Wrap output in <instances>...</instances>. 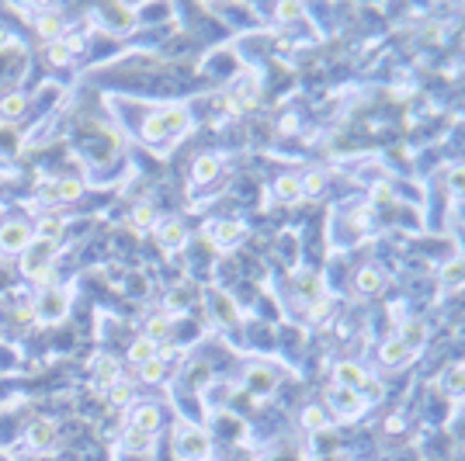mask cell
I'll return each mask as SVG.
<instances>
[{
	"label": "cell",
	"instance_id": "6da1fadb",
	"mask_svg": "<svg viewBox=\"0 0 465 461\" xmlns=\"http://www.w3.org/2000/svg\"><path fill=\"white\" fill-rule=\"evenodd\" d=\"M177 454L184 461H201L205 454H209V437H205L201 430H194V427L177 430Z\"/></svg>",
	"mask_w": 465,
	"mask_h": 461
},
{
	"label": "cell",
	"instance_id": "7a4b0ae2",
	"mask_svg": "<svg viewBox=\"0 0 465 461\" xmlns=\"http://www.w3.org/2000/svg\"><path fill=\"white\" fill-rule=\"evenodd\" d=\"M32 229L25 226V222H8L4 229H0V250H11V253H18V250H28L32 246Z\"/></svg>",
	"mask_w": 465,
	"mask_h": 461
},
{
	"label": "cell",
	"instance_id": "3957f363",
	"mask_svg": "<svg viewBox=\"0 0 465 461\" xmlns=\"http://www.w3.org/2000/svg\"><path fill=\"white\" fill-rule=\"evenodd\" d=\"M45 323H56V319H63V313H66V295L63 291H56V288H49V291H42V298H38V309H35Z\"/></svg>",
	"mask_w": 465,
	"mask_h": 461
},
{
	"label": "cell",
	"instance_id": "277c9868",
	"mask_svg": "<svg viewBox=\"0 0 465 461\" xmlns=\"http://www.w3.org/2000/svg\"><path fill=\"white\" fill-rule=\"evenodd\" d=\"M118 382V361L115 357H97L94 361V385L97 388H112Z\"/></svg>",
	"mask_w": 465,
	"mask_h": 461
},
{
	"label": "cell",
	"instance_id": "5b68a950",
	"mask_svg": "<svg viewBox=\"0 0 465 461\" xmlns=\"http://www.w3.org/2000/svg\"><path fill=\"white\" fill-rule=\"evenodd\" d=\"M56 440V423H49V420H38L28 427V444L32 447H49Z\"/></svg>",
	"mask_w": 465,
	"mask_h": 461
},
{
	"label": "cell",
	"instance_id": "8992f818",
	"mask_svg": "<svg viewBox=\"0 0 465 461\" xmlns=\"http://www.w3.org/2000/svg\"><path fill=\"white\" fill-rule=\"evenodd\" d=\"M132 427H136V430L153 434V430L160 427V409H157V406H139V409H136V417H132Z\"/></svg>",
	"mask_w": 465,
	"mask_h": 461
},
{
	"label": "cell",
	"instance_id": "52a82bcc",
	"mask_svg": "<svg viewBox=\"0 0 465 461\" xmlns=\"http://www.w3.org/2000/svg\"><path fill=\"white\" fill-rule=\"evenodd\" d=\"M240 236H243V229L236 222H216L212 226V243L216 246H233V243H240Z\"/></svg>",
	"mask_w": 465,
	"mask_h": 461
},
{
	"label": "cell",
	"instance_id": "ba28073f",
	"mask_svg": "<svg viewBox=\"0 0 465 461\" xmlns=\"http://www.w3.org/2000/svg\"><path fill=\"white\" fill-rule=\"evenodd\" d=\"M129 357H132L136 365H146V361H153V357H157V343L142 337V340H136V343L129 347Z\"/></svg>",
	"mask_w": 465,
	"mask_h": 461
},
{
	"label": "cell",
	"instance_id": "9c48e42d",
	"mask_svg": "<svg viewBox=\"0 0 465 461\" xmlns=\"http://www.w3.org/2000/svg\"><path fill=\"white\" fill-rule=\"evenodd\" d=\"M80 194H84V181H77V177L56 181V198H60V201H77Z\"/></svg>",
	"mask_w": 465,
	"mask_h": 461
},
{
	"label": "cell",
	"instance_id": "30bf717a",
	"mask_svg": "<svg viewBox=\"0 0 465 461\" xmlns=\"http://www.w3.org/2000/svg\"><path fill=\"white\" fill-rule=\"evenodd\" d=\"M25 108H28V94H11V97L0 101V115L4 118H18Z\"/></svg>",
	"mask_w": 465,
	"mask_h": 461
},
{
	"label": "cell",
	"instance_id": "8fae6325",
	"mask_svg": "<svg viewBox=\"0 0 465 461\" xmlns=\"http://www.w3.org/2000/svg\"><path fill=\"white\" fill-rule=\"evenodd\" d=\"M160 243H164L167 250L181 246V243H184V226H181V222H164V226H160Z\"/></svg>",
	"mask_w": 465,
	"mask_h": 461
},
{
	"label": "cell",
	"instance_id": "7c38bea8",
	"mask_svg": "<svg viewBox=\"0 0 465 461\" xmlns=\"http://www.w3.org/2000/svg\"><path fill=\"white\" fill-rule=\"evenodd\" d=\"M35 28H38V35H42V38H49V42H60V28H63V21H60L56 14H42Z\"/></svg>",
	"mask_w": 465,
	"mask_h": 461
},
{
	"label": "cell",
	"instance_id": "4fadbf2b",
	"mask_svg": "<svg viewBox=\"0 0 465 461\" xmlns=\"http://www.w3.org/2000/svg\"><path fill=\"white\" fill-rule=\"evenodd\" d=\"M334 406L340 409V413H347V417H354L357 409H361V402H357V395H354L351 388H340V392H334Z\"/></svg>",
	"mask_w": 465,
	"mask_h": 461
},
{
	"label": "cell",
	"instance_id": "5bb4252c",
	"mask_svg": "<svg viewBox=\"0 0 465 461\" xmlns=\"http://www.w3.org/2000/svg\"><path fill=\"white\" fill-rule=\"evenodd\" d=\"M167 330H171V316H149V323H146V340H164L167 337Z\"/></svg>",
	"mask_w": 465,
	"mask_h": 461
},
{
	"label": "cell",
	"instance_id": "9a60e30c",
	"mask_svg": "<svg viewBox=\"0 0 465 461\" xmlns=\"http://www.w3.org/2000/svg\"><path fill=\"white\" fill-rule=\"evenodd\" d=\"M142 135H146L149 142H157V139H164V135H167V122H164V111H160V115H153V118L142 125Z\"/></svg>",
	"mask_w": 465,
	"mask_h": 461
},
{
	"label": "cell",
	"instance_id": "2e32d148",
	"mask_svg": "<svg viewBox=\"0 0 465 461\" xmlns=\"http://www.w3.org/2000/svg\"><path fill=\"white\" fill-rule=\"evenodd\" d=\"M35 233H38V239L53 243V239H56V236L63 233V222H60V219H53V215H45V219L38 222V229H35Z\"/></svg>",
	"mask_w": 465,
	"mask_h": 461
},
{
	"label": "cell",
	"instance_id": "e0dca14e",
	"mask_svg": "<svg viewBox=\"0 0 465 461\" xmlns=\"http://www.w3.org/2000/svg\"><path fill=\"white\" fill-rule=\"evenodd\" d=\"M125 447H129L132 454L146 451V447H149V434H146V430H136V427H129V430H125Z\"/></svg>",
	"mask_w": 465,
	"mask_h": 461
},
{
	"label": "cell",
	"instance_id": "ac0fdd59",
	"mask_svg": "<svg viewBox=\"0 0 465 461\" xmlns=\"http://www.w3.org/2000/svg\"><path fill=\"white\" fill-rule=\"evenodd\" d=\"M216 170H219V160H216V157H201V160L194 163V181H212Z\"/></svg>",
	"mask_w": 465,
	"mask_h": 461
},
{
	"label": "cell",
	"instance_id": "d6986e66",
	"mask_svg": "<svg viewBox=\"0 0 465 461\" xmlns=\"http://www.w3.org/2000/svg\"><path fill=\"white\" fill-rule=\"evenodd\" d=\"M139 375H142V382H160L164 378V361H160V357H153V361L139 365Z\"/></svg>",
	"mask_w": 465,
	"mask_h": 461
},
{
	"label": "cell",
	"instance_id": "ffe728a7",
	"mask_svg": "<svg viewBox=\"0 0 465 461\" xmlns=\"http://www.w3.org/2000/svg\"><path fill=\"white\" fill-rule=\"evenodd\" d=\"M382 357H386V361H389V365H396V361H403V357H406V343H403V340H389V343L382 347Z\"/></svg>",
	"mask_w": 465,
	"mask_h": 461
},
{
	"label": "cell",
	"instance_id": "44dd1931",
	"mask_svg": "<svg viewBox=\"0 0 465 461\" xmlns=\"http://www.w3.org/2000/svg\"><path fill=\"white\" fill-rule=\"evenodd\" d=\"M299 194H302V187H299V181H295V177H281V181H278V198L295 201Z\"/></svg>",
	"mask_w": 465,
	"mask_h": 461
},
{
	"label": "cell",
	"instance_id": "7402d4cb",
	"mask_svg": "<svg viewBox=\"0 0 465 461\" xmlns=\"http://www.w3.org/2000/svg\"><path fill=\"white\" fill-rule=\"evenodd\" d=\"M45 56H49V63H56V66H63V63L70 60V49H66L63 42H49V53H45Z\"/></svg>",
	"mask_w": 465,
	"mask_h": 461
},
{
	"label": "cell",
	"instance_id": "603a6c76",
	"mask_svg": "<svg viewBox=\"0 0 465 461\" xmlns=\"http://www.w3.org/2000/svg\"><path fill=\"white\" fill-rule=\"evenodd\" d=\"M357 285H361V291H368V295H372V291H379V288H382V278H379L375 271H361Z\"/></svg>",
	"mask_w": 465,
	"mask_h": 461
},
{
	"label": "cell",
	"instance_id": "cb8c5ba5",
	"mask_svg": "<svg viewBox=\"0 0 465 461\" xmlns=\"http://www.w3.org/2000/svg\"><path fill=\"white\" fill-rule=\"evenodd\" d=\"M340 382H347L351 388H357V385H365V378H361V371H357L354 365H344V368H340Z\"/></svg>",
	"mask_w": 465,
	"mask_h": 461
},
{
	"label": "cell",
	"instance_id": "d4e9b609",
	"mask_svg": "<svg viewBox=\"0 0 465 461\" xmlns=\"http://www.w3.org/2000/svg\"><path fill=\"white\" fill-rule=\"evenodd\" d=\"M108 395H112V402H118V406H122V402H129V399H132V388H129L125 382H115V385L108 388Z\"/></svg>",
	"mask_w": 465,
	"mask_h": 461
},
{
	"label": "cell",
	"instance_id": "484cf974",
	"mask_svg": "<svg viewBox=\"0 0 465 461\" xmlns=\"http://www.w3.org/2000/svg\"><path fill=\"white\" fill-rule=\"evenodd\" d=\"M444 281H448V285H462V281H465V264H462V261H458V264H448V267H444Z\"/></svg>",
	"mask_w": 465,
	"mask_h": 461
},
{
	"label": "cell",
	"instance_id": "4316f807",
	"mask_svg": "<svg viewBox=\"0 0 465 461\" xmlns=\"http://www.w3.org/2000/svg\"><path fill=\"white\" fill-rule=\"evenodd\" d=\"M320 187H323V177H320V174H309V177H305V184H302V191H305V194H316Z\"/></svg>",
	"mask_w": 465,
	"mask_h": 461
},
{
	"label": "cell",
	"instance_id": "83f0119b",
	"mask_svg": "<svg viewBox=\"0 0 465 461\" xmlns=\"http://www.w3.org/2000/svg\"><path fill=\"white\" fill-rule=\"evenodd\" d=\"M250 385H253V388H271V375H268V371H253V375H250Z\"/></svg>",
	"mask_w": 465,
	"mask_h": 461
},
{
	"label": "cell",
	"instance_id": "f1b7e54d",
	"mask_svg": "<svg viewBox=\"0 0 465 461\" xmlns=\"http://www.w3.org/2000/svg\"><path fill=\"white\" fill-rule=\"evenodd\" d=\"M444 385H448V388H451V392H455V388H465V368H458V371H451V375H448V382H444Z\"/></svg>",
	"mask_w": 465,
	"mask_h": 461
},
{
	"label": "cell",
	"instance_id": "f546056e",
	"mask_svg": "<svg viewBox=\"0 0 465 461\" xmlns=\"http://www.w3.org/2000/svg\"><path fill=\"white\" fill-rule=\"evenodd\" d=\"M420 337H424V330H420L417 323H410V326H406V333H403V343H417Z\"/></svg>",
	"mask_w": 465,
	"mask_h": 461
},
{
	"label": "cell",
	"instance_id": "4dcf8cb0",
	"mask_svg": "<svg viewBox=\"0 0 465 461\" xmlns=\"http://www.w3.org/2000/svg\"><path fill=\"white\" fill-rule=\"evenodd\" d=\"M305 427H323V413H320V409H305Z\"/></svg>",
	"mask_w": 465,
	"mask_h": 461
},
{
	"label": "cell",
	"instance_id": "1f68e13d",
	"mask_svg": "<svg viewBox=\"0 0 465 461\" xmlns=\"http://www.w3.org/2000/svg\"><path fill=\"white\" fill-rule=\"evenodd\" d=\"M132 219H136V222H139V226H146V222H149V219H153V209H149V205H139V209H136V212H132Z\"/></svg>",
	"mask_w": 465,
	"mask_h": 461
},
{
	"label": "cell",
	"instance_id": "d6a6232c",
	"mask_svg": "<svg viewBox=\"0 0 465 461\" xmlns=\"http://www.w3.org/2000/svg\"><path fill=\"white\" fill-rule=\"evenodd\" d=\"M451 184H455L458 191H465V170H455V174H451Z\"/></svg>",
	"mask_w": 465,
	"mask_h": 461
},
{
	"label": "cell",
	"instance_id": "836d02e7",
	"mask_svg": "<svg viewBox=\"0 0 465 461\" xmlns=\"http://www.w3.org/2000/svg\"><path fill=\"white\" fill-rule=\"evenodd\" d=\"M4 42H8V35H4V31H0V45H4Z\"/></svg>",
	"mask_w": 465,
	"mask_h": 461
}]
</instances>
